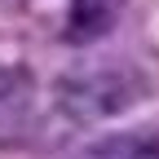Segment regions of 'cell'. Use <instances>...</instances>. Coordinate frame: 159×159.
Listing matches in <instances>:
<instances>
[{
    "instance_id": "obj_1",
    "label": "cell",
    "mask_w": 159,
    "mask_h": 159,
    "mask_svg": "<svg viewBox=\"0 0 159 159\" xmlns=\"http://www.w3.org/2000/svg\"><path fill=\"white\" fill-rule=\"evenodd\" d=\"M146 93V75L128 66V62H106V66H89L57 80L53 106L71 124H102V119L124 115L128 106L142 102Z\"/></svg>"
},
{
    "instance_id": "obj_3",
    "label": "cell",
    "mask_w": 159,
    "mask_h": 159,
    "mask_svg": "<svg viewBox=\"0 0 159 159\" xmlns=\"http://www.w3.org/2000/svg\"><path fill=\"white\" fill-rule=\"evenodd\" d=\"M115 13H119V0H71V9H66V40L89 44V40L106 35Z\"/></svg>"
},
{
    "instance_id": "obj_2",
    "label": "cell",
    "mask_w": 159,
    "mask_h": 159,
    "mask_svg": "<svg viewBox=\"0 0 159 159\" xmlns=\"http://www.w3.org/2000/svg\"><path fill=\"white\" fill-rule=\"evenodd\" d=\"M71 159H159V128L142 133H106L89 142L84 150H75Z\"/></svg>"
},
{
    "instance_id": "obj_4",
    "label": "cell",
    "mask_w": 159,
    "mask_h": 159,
    "mask_svg": "<svg viewBox=\"0 0 159 159\" xmlns=\"http://www.w3.org/2000/svg\"><path fill=\"white\" fill-rule=\"evenodd\" d=\"M5 84H9V80H5V66H0V97H5Z\"/></svg>"
}]
</instances>
